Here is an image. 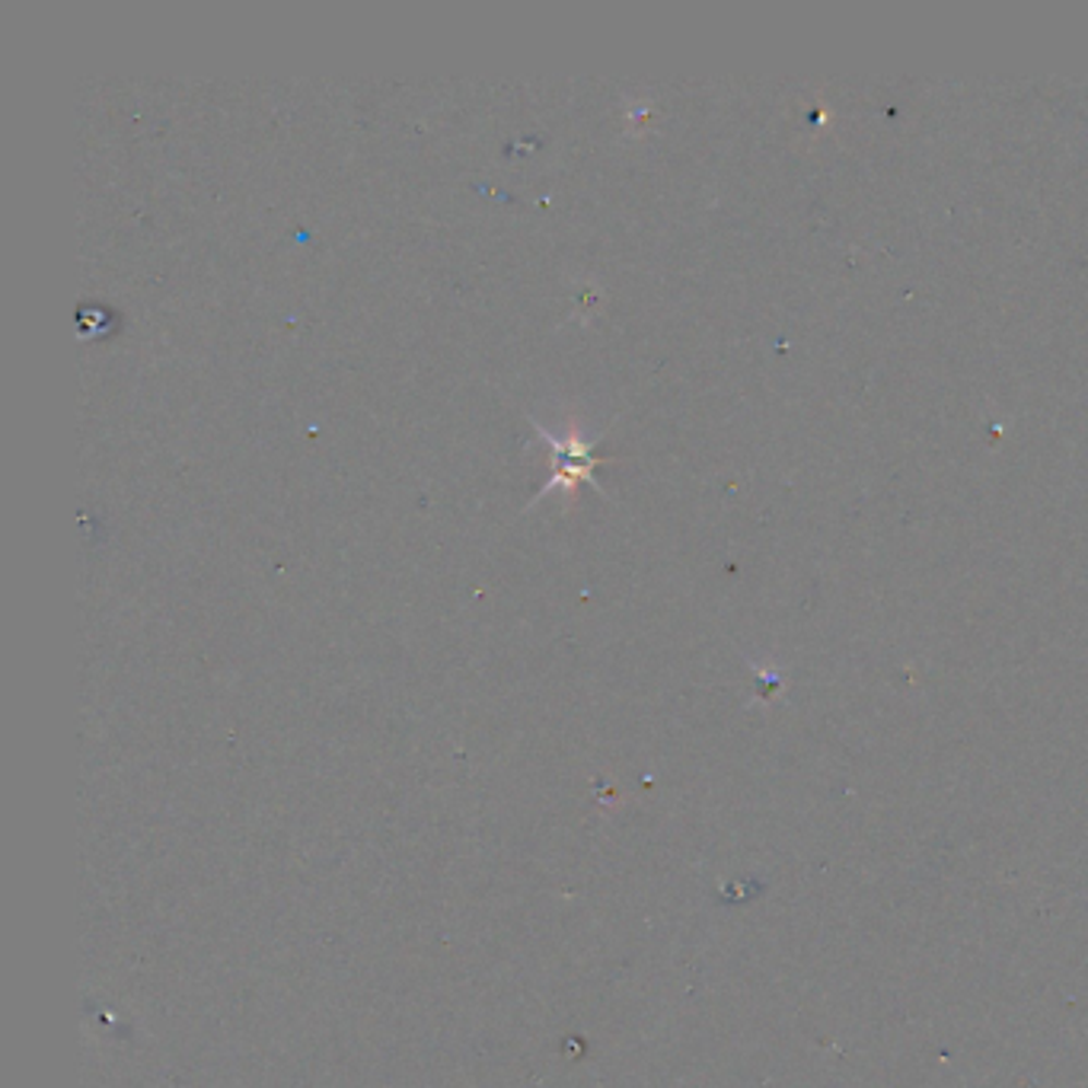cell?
Masks as SVG:
<instances>
[{
  "mask_svg": "<svg viewBox=\"0 0 1088 1088\" xmlns=\"http://www.w3.org/2000/svg\"><path fill=\"white\" fill-rule=\"evenodd\" d=\"M594 463L597 461H590V454H587V444L575 441L572 434H565V438H562V444H559V457H555L559 473L552 476L549 489H562V486H572V482L585 479Z\"/></svg>",
  "mask_w": 1088,
  "mask_h": 1088,
  "instance_id": "cell-1",
  "label": "cell"
}]
</instances>
